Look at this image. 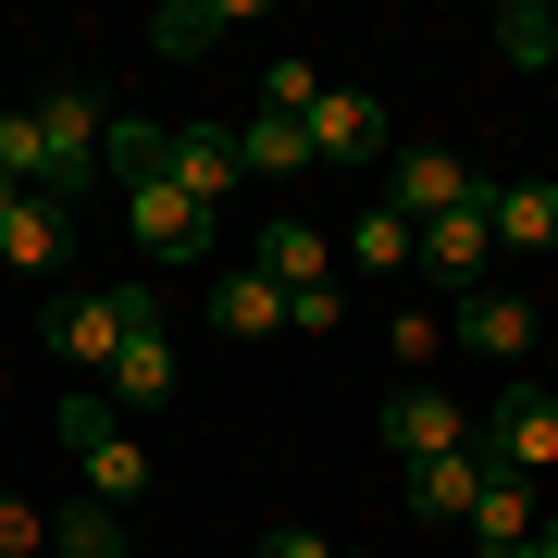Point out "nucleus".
Returning a JSON list of instances; mask_svg holds the SVG:
<instances>
[{
    "mask_svg": "<svg viewBox=\"0 0 558 558\" xmlns=\"http://www.w3.org/2000/svg\"><path fill=\"white\" fill-rule=\"evenodd\" d=\"M62 447H75V472H87L100 509H137V497H149V447L124 435L112 398H62Z\"/></svg>",
    "mask_w": 558,
    "mask_h": 558,
    "instance_id": "1",
    "label": "nucleus"
},
{
    "mask_svg": "<svg viewBox=\"0 0 558 558\" xmlns=\"http://www.w3.org/2000/svg\"><path fill=\"white\" fill-rule=\"evenodd\" d=\"M484 459H497V472H521V484H546V472H558V398H546V385H509V398H497V422H484Z\"/></svg>",
    "mask_w": 558,
    "mask_h": 558,
    "instance_id": "2",
    "label": "nucleus"
},
{
    "mask_svg": "<svg viewBox=\"0 0 558 558\" xmlns=\"http://www.w3.org/2000/svg\"><path fill=\"white\" fill-rule=\"evenodd\" d=\"M161 174H174L186 199H199V211L223 223V199L248 186V161H236V124H174V161H161Z\"/></svg>",
    "mask_w": 558,
    "mask_h": 558,
    "instance_id": "3",
    "label": "nucleus"
},
{
    "mask_svg": "<svg viewBox=\"0 0 558 558\" xmlns=\"http://www.w3.org/2000/svg\"><path fill=\"white\" fill-rule=\"evenodd\" d=\"M484 260H497V223H484V186H472L459 211H435V223H422V274L472 299V286H484Z\"/></svg>",
    "mask_w": 558,
    "mask_h": 558,
    "instance_id": "4",
    "label": "nucleus"
},
{
    "mask_svg": "<svg viewBox=\"0 0 558 558\" xmlns=\"http://www.w3.org/2000/svg\"><path fill=\"white\" fill-rule=\"evenodd\" d=\"M124 223H137V248H149V260H199V248H211V211L186 199L174 174H161V186H124Z\"/></svg>",
    "mask_w": 558,
    "mask_h": 558,
    "instance_id": "5",
    "label": "nucleus"
},
{
    "mask_svg": "<svg viewBox=\"0 0 558 558\" xmlns=\"http://www.w3.org/2000/svg\"><path fill=\"white\" fill-rule=\"evenodd\" d=\"M534 534H546V497H534L521 472H497V484L472 497V521H459V546H472V558H521Z\"/></svg>",
    "mask_w": 558,
    "mask_h": 558,
    "instance_id": "6",
    "label": "nucleus"
},
{
    "mask_svg": "<svg viewBox=\"0 0 558 558\" xmlns=\"http://www.w3.org/2000/svg\"><path fill=\"white\" fill-rule=\"evenodd\" d=\"M385 447H398L410 472H422V459L472 447V422H459V398H447V385H398V398H385Z\"/></svg>",
    "mask_w": 558,
    "mask_h": 558,
    "instance_id": "7",
    "label": "nucleus"
},
{
    "mask_svg": "<svg viewBox=\"0 0 558 558\" xmlns=\"http://www.w3.org/2000/svg\"><path fill=\"white\" fill-rule=\"evenodd\" d=\"M484 223H497V248L558 260V186H534V174H484Z\"/></svg>",
    "mask_w": 558,
    "mask_h": 558,
    "instance_id": "8",
    "label": "nucleus"
},
{
    "mask_svg": "<svg viewBox=\"0 0 558 558\" xmlns=\"http://www.w3.org/2000/svg\"><path fill=\"white\" fill-rule=\"evenodd\" d=\"M534 336H546V311L521 299V286H472V299H459V348L472 360H521Z\"/></svg>",
    "mask_w": 558,
    "mask_h": 558,
    "instance_id": "9",
    "label": "nucleus"
},
{
    "mask_svg": "<svg viewBox=\"0 0 558 558\" xmlns=\"http://www.w3.org/2000/svg\"><path fill=\"white\" fill-rule=\"evenodd\" d=\"M472 161H459V149H398V174H385V199H398L410 223H435V211H459V199H472Z\"/></svg>",
    "mask_w": 558,
    "mask_h": 558,
    "instance_id": "10",
    "label": "nucleus"
},
{
    "mask_svg": "<svg viewBox=\"0 0 558 558\" xmlns=\"http://www.w3.org/2000/svg\"><path fill=\"white\" fill-rule=\"evenodd\" d=\"M260 274L286 286V299H299V286H336V223H260Z\"/></svg>",
    "mask_w": 558,
    "mask_h": 558,
    "instance_id": "11",
    "label": "nucleus"
},
{
    "mask_svg": "<svg viewBox=\"0 0 558 558\" xmlns=\"http://www.w3.org/2000/svg\"><path fill=\"white\" fill-rule=\"evenodd\" d=\"M484 484H497V459H484V447H447V459H422V472H410V509H422V521H472Z\"/></svg>",
    "mask_w": 558,
    "mask_h": 558,
    "instance_id": "12",
    "label": "nucleus"
},
{
    "mask_svg": "<svg viewBox=\"0 0 558 558\" xmlns=\"http://www.w3.org/2000/svg\"><path fill=\"white\" fill-rule=\"evenodd\" d=\"M373 149H385V112L360 100V87H323V112H311V161H348V174H360Z\"/></svg>",
    "mask_w": 558,
    "mask_h": 558,
    "instance_id": "13",
    "label": "nucleus"
},
{
    "mask_svg": "<svg viewBox=\"0 0 558 558\" xmlns=\"http://www.w3.org/2000/svg\"><path fill=\"white\" fill-rule=\"evenodd\" d=\"M336 248L360 260V274H410V260H422V223H410L398 199H373V211H360V223H348Z\"/></svg>",
    "mask_w": 558,
    "mask_h": 558,
    "instance_id": "14",
    "label": "nucleus"
},
{
    "mask_svg": "<svg viewBox=\"0 0 558 558\" xmlns=\"http://www.w3.org/2000/svg\"><path fill=\"white\" fill-rule=\"evenodd\" d=\"M161 161H174V124H149V112H112V137H100V174H112V186H161Z\"/></svg>",
    "mask_w": 558,
    "mask_h": 558,
    "instance_id": "15",
    "label": "nucleus"
},
{
    "mask_svg": "<svg viewBox=\"0 0 558 558\" xmlns=\"http://www.w3.org/2000/svg\"><path fill=\"white\" fill-rule=\"evenodd\" d=\"M100 398H112V410H161V398H174V348H161V323H149V336H124V360H112Z\"/></svg>",
    "mask_w": 558,
    "mask_h": 558,
    "instance_id": "16",
    "label": "nucleus"
},
{
    "mask_svg": "<svg viewBox=\"0 0 558 558\" xmlns=\"http://www.w3.org/2000/svg\"><path fill=\"white\" fill-rule=\"evenodd\" d=\"M211 323H223V336H286V286L274 274H223L211 286Z\"/></svg>",
    "mask_w": 558,
    "mask_h": 558,
    "instance_id": "17",
    "label": "nucleus"
},
{
    "mask_svg": "<svg viewBox=\"0 0 558 558\" xmlns=\"http://www.w3.org/2000/svg\"><path fill=\"white\" fill-rule=\"evenodd\" d=\"M223 25H248V0H174V13H161V25H149V38H161V50H174V62H199V50L223 38Z\"/></svg>",
    "mask_w": 558,
    "mask_h": 558,
    "instance_id": "18",
    "label": "nucleus"
},
{
    "mask_svg": "<svg viewBox=\"0 0 558 558\" xmlns=\"http://www.w3.org/2000/svg\"><path fill=\"white\" fill-rule=\"evenodd\" d=\"M236 161H248V174H311V124L260 112V124H236Z\"/></svg>",
    "mask_w": 558,
    "mask_h": 558,
    "instance_id": "19",
    "label": "nucleus"
},
{
    "mask_svg": "<svg viewBox=\"0 0 558 558\" xmlns=\"http://www.w3.org/2000/svg\"><path fill=\"white\" fill-rule=\"evenodd\" d=\"M497 50L521 62V75H546V62H558V13H546V0H509V13H497Z\"/></svg>",
    "mask_w": 558,
    "mask_h": 558,
    "instance_id": "20",
    "label": "nucleus"
},
{
    "mask_svg": "<svg viewBox=\"0 0 558 558\" xmlns=\"http://www.w3.org/2000/svg\"><path fill=\"white\" fill-rule=\"evenodd\" d=\"M260 112H286V124H311V112H323V75H311L299 50H286V62H260Z\"/></svg>",
    "mask_w": 558,
    "mask_h": 558,
    "instance_id": "21",
    "label": "nucleus"
},
{
    "mask_svg": "<svg viewBox=\"0 0 558 558\" xmlns=\"http://www.w3.org/2000/svg\"><path fill=\"white\" fill-rule=\"evenodd\" d=\"M38 546H50V521L25 509V497H0V558H38Z\"/></svg>",
    "mask_w": 558,
    "mask_h": 558,
    "instance_id": "22",
    "label": "nucleus"
},
{
    "mask_svg": "<svg viewBox=\"0 0 558 558\" xmlns=\"http://www.w3.org/2000/svg\"><path fill=\"white\" fill-rule=\"evenodd\" d=\"M286 323H311V336H336V323H348V286H299V299H286Z\"/></svg>",
    "mask_w": 558,
    "mask_h": 558,
    "instance_id": "23",
    "label": "nucleus"
},
{
    "mask_svg": "<svg viewBox=\"0 0 558 558\" xmlns=\"http://www.w3.org/2000/svg\"><path fill=\"white\" fill-rule=\"evenodd\" d=\"M385 348H398V360H435L447 323H435V311H398V323H385Z\"/></svg>",
    "mask_w": 558,
    "mask_h": 558,
    "instance_id": "24",
    "label": "nucleus"
},
{
    "mask_svg": "<svg viewBox=\"0 0 558 558\" xmlns=\"http://www.w3.org/2000/svg\"><path fill=\"white\" fill-rule=\"evenodd\" d=\"M260 558H336V546H323V534H274V546H260Z\"/></svg>",
    "mask_w": 558,
    "mask_h": 558,
    "instance_id": "25",
    "label": "nucleus"
},
{
    "mask_svg": "<svg viewBox=\"0 0 558 558\" xmlns=\"http://www.w3.org/2000/svg\"><path fill=\"white\" fill-rule=\"evenodd\" d=\"M534 558H558V509H546V534H534Z\"/></svg>",
    "mask_w": 558,
    "mask_h": 558,
    "instance_id": "26",
    "label": "nucleus"
},
{
    "mask_svg": "<svg viewBox=\"0 0 558 558\" xmlns=\"http://www.w3.org/2000/svg\"><path fill=\"white\" fill-rule=\"evenodd\" d=\"M112 558H137V546H112Z\"/></svg>",
    "mask_w": 558,
    "mask_h": 558,
    "instance_id": "27",
    "label": "nucleus"
},
{
    "mask_svg": "<svg viewBox=\"0 0 558 558\" xmlns=\"http://www.w3.org/2000/svg\"><path fill=\"white\" fill-rule=\"evenodd\" d=\"M521 558H534V546H521Z\"/></svg>",
    "mask_w": 558,
    "mask_h": 558,
    "instance_id": "28",
    "label": "nucleus"
}]
</instances>
